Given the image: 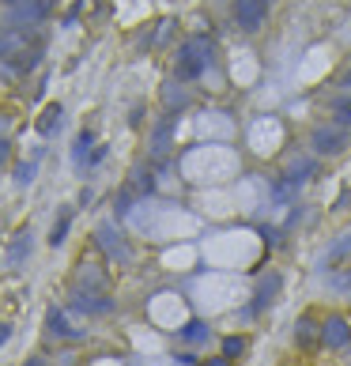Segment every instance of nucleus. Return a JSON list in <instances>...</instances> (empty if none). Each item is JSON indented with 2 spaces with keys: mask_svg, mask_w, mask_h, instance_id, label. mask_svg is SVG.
Instances as JSON below:
<instances>
[{
  "mask_svg": "<svg viewBox=\"0 0 351 366\" xmlns=\"http://www.w3.org/2000/svg\"><path fill=\"white\" fill-rule=\"evenodd\" d=\"M38 57H42V45L30 42L27 30H0V61L12 68H19V72H27V68L38 65Z\"/></svg>",
  "mask_w": 351,
  "mask_h": 366,
  "instance_id": "nucleus-1",
  "label": "nucleus"
},
{
  "mask_svg": "<svg viewBox=\"0 0 351 366\" xmlns=\"http://www.w3.org/2000/svg\"><path fill=\"white\" fill-rule=\"evenodd\" d=\"M212 38H204V34H197V38H189L185 45H181V53H178V76L181 79H197L204 72V68L212 65Z\"/></svg>",
  "mask_w": 351,
  "mask_h": 366,
  "instance_id": "nucleus-2",
  "label": "nucleus"
},
{
  "mask_svg": "<svg viewBox=\"0 0 351 366\" xmlns=\"http://www.w3.org/2000/svg\"><path fill=\"white\" fill-rule=\"evenodd\" d=\"M94 242L106 250V257L114 261V265H132V250H129V242H125L121 234H117V227L114 223H102L99 230H94Z\"/></svg>",
  "mask_w": 351,
  "mask_h": 366,
  "instance_id": "nucleus-3",
  "label": "nucleus"
},
{
  "mask_svg": "<svg viewBox=\"0 0 351 366\" xmlns=\"http://www.w3.org/2000/svg\"><path fill=\"white\" fill-rule=\"evenodd\" d=\"M348 148V125L332 121V125H317L314 129V151L317 155H337Z\"/></svg>",
  "mask_w": 351,
  "mask_h": 366,
  "instance_id": "nucleus-4",
  "label": "nucleus"
},
{
  "mask_svg": "<svg viewBox=\"0 0 351 366\" xmlns=\"http://www.w3.org/2000/svg\"><path fill=\"white\" fill-rule=\"evenodd\" d=\"M8 15L19 27H30V23H42L50 15V0H8Z\"/></svg>",
  "mask_w": 351,
  "mask_h": 366,
  "instance_id": "nucleus-5",
  "label": "nucleus"
},
{
  "mask_svg": "<svg viewBox=\"0 0 351 366\" xmlns=\"http://www.w3.org/2000/svg\"><path fill=\"white\" fill-rule=\"evenodd\" d=\"M268 8H272V0H234V19L242 30H257L261 23H265Z\"/></svg>",
  "mask_w": 351,
  "mask_h": 366,
  "instance_id": "nucleus-6",
  "label": "nucleus"
},
{
  "mask_svg": "<svg viewBox=\"0 0 351 366\" xmlns=\"http://www.w3.org/2000/svg\"><path fill=\"white\" fill-rule=\"evenodd\" d=\"M46 329H50V336H61V340H79L83 336V329H76L72 317L57 306H50V314H46Z\"/></svg>",
  "mask_w": 351,
  "mask_h": 366,
  "instance_id": "nucleus-7",
  "label": "nucleus"
},
{
  "mask_svg": "<svg viewBox=\"0 0 351 366\" xmlns=\"http://www.w3.org/2000/svg\"><path fill=\"white\" fill-rule=\"evenodd\" d=\"M321 344L325 347H348L351 344V325L348 317H329L321 325Z\"/></svg>",
  "mask_w": 351,
  "mask_h": 366,
  "instance_id": "nucleus-8",
  "label": "nucleus"
},
{
  "mask_svg": "<svg viewBox=\"0 0 351 366\" xmlns=\"http://www.w3.org/2000/svg\"><path fill=\"white\" fill-rule=\"evenodd\" d=\"M72 309H83V314H110V309H114V298L91 294V291H72Z\"/></svg>",
  "mask_w": 351,
  "mask_h": 366,
  "instance_id": "nucleus-9",
  "label": "nucleus"
},
{
  "mask_svg": "<svg viewBox=\"0 0 351 366\" xmlns=\"http://www.w3.org/2000/svg\"><path fill=\"white\" fill-rule=\"evenodd\" d=\"M76 291H91V294H106V272L94 265H79L76 272Z\"/></svg>",
  "mask_w": 351,
  "mask_h": 366,
  "instance_id": "nucleus-10",
  "label": "nucleus"
},
{
  "mask_svg": "<svg viewBox=\"0 0 351 366\" xmlns=\"http://www.w3.org/2000/svg\"><path fill=\"white\" fill-rule=\"evenodd\" d=\"M280 276H276V272H268V276H261V283H257V298H253V306L250 309H265L268 306V302H272L276 298V291H280Z\"/></svg>",
  "mask_w": 351,
  "mask_h": 366,
  "instance_id": "nucleus-11",
  "label": "nucleus"
},
{
  "mask_svg": "<svg viewBox=\"0 0 351 366\" xmlns=\"http://www.w3.org/2000/svg\"><path fill=\"white\" fill-rule=\"evenodd\" d=\"M27 253H30V234L23 230V234L12 242V250H8V265H12V268H19L23 261H27Z\"/></svg>",
  "mask_w": 351,
  "mask_h": 366,
  "instance_id": "nucleus-12",
  "label": "nucleus"
},
{
  "mask_svg": "<svg viewBox=\"0 0 351 366\" xmlns=\"http://www.w3.org/2000/svg\"><path fill=\"white\" fill-rule=\"evenodd\" d=\"M208 325L204 321H189L185 329H181V340H185V344H208Z\"/></svg>",
  "mask_w": 351,
  "mask_h": 366,
  "instance_id": "nucleus-13",
  "label": "nucleus"
},
{
  "mask_svg": "<svg viewBox=\"0 0 351 366\" xmlns=\"http://www.w3.org/2000/svg\"><path fill=\"white\" fill-rule=\"evenodd\" d=\"M294 340H299L302 347L317 344V325H314V317H302V321L294 325Z\"/></svg>",
  "mask_w": 351,
  "mask_h": 366,
  "instance_id": "nucleus-14",
  "label": "nucleus"
},
{
  "mask_svg": "<svg viewBox=\"0 0 351 366\" xmlns=\"http://www.w3.org/2000/svg\"><path fill=\"white\" fill-rule=\"evenodd\" d=\"M68 227H72V208H65L57 216V223H53V234H50V245H61L68 238Z\"/></svg>",
  "mask_w": 351,
  "mask_h": 366,
  "instance_id": "nucleus-15",
  "label": "nucleus"
},
{
  "mask_svg": "<svg viewBox=\"0 0 351 366\" xmlns=\"http://www.w3.org/2000/svg\"><path fill=\"white\" fill-rule=\"evenodd\" d=\"M61 114H65V110H61V106H50V110H46V114H42V117H38V132H42V136H50V132H53V129H57Z\"/></svg>",
  "mask_w": 351,
  "mask_h": 366,
  "instance_id": "nucleus-16",
  "label": "nucleus"
},
{
  "mask_svg": "<svg viewBox=\"0 0 351 366\" xmlns=\"http://www.w3.org/2000/svg\"><path fill=\"white\" fill-rule=\"evenodd\" d=\"M132 193H151V189H155V178H151L148 170H132Z\"/></svg>",
  "mask_w": 351,
  "mask_h": 366,
  "instance_id": "nucleus-17",
  "label": "nucleus"
},
{
  "mask_svg": "<svg viewBox=\"0 0 351 366\" xmlns=\"http://www.w3.org/2000/svg\"><path fill=\"white\" fill-rule=\"evenodd\" d=\"M91 144H94L91 132H79L76 148H72V155H76V166H87V148H91Z\"/></svg>",
  "mask_w": 351,
  "mask_h": 366,
  "instance_id": "nucleus-18",
  "label": "nucleus"
},
{
  "mask_svg": "<svg viewBox=\"0 0 351 366\" xmlns=\"http://www.w3.org/2000/svg\"><path fill=\"white\" fill-rule=\"evenodd\" d=\"M34 174H38L34 163H19V166H15V185H30V181H34Z\"/></svg>",
  "mask_w": 351,
  "mask_h": 366,
  "instance_id": "nucleus-19",
  "label": "nucleus"
},
{
  "mask_svg": "<svg viewBox=\"0 0 351 366\" xmlns=\"http://www.w3.org/2000/svg\"><path fill=\"white\" fill-rule=\"evenodd\" d=\"M242 352H245V340L242 336H227V340H223V355H227V359H238Z\"/></svg>",
  "mask_w": 351,
  "mask_h": 366,
  "instance_id": "nucleus-20",
  "label": "nucleus"
},
{
  "mask_svg": "<svg viewBox=\"0 0 351 366\" xmlns=\"http://www.w3.org/2000/svg\"><path fill=\"white\" fill-rule=\"evenodd\" d=\"M332 110H337V121L340 125L351 121V99H337V102H332Z\"/></svg>",
  "mask_w": 351,
  "mask_h": 366,
  "instance_id": "nucleus-21",
  "label": "nucleus"
},
{
  "mask_svg": "<svg viewBox=\"0 0 351 366\" xmlns=\"http://www.w3.org/2000/svg\"><path fill=\"white\" fill-rule=\"evenodd\" d=\"M129 204H132V189H125V193H117V216H125V212H129Z\"/></svg>",
  "mask_w": 351,
  "mask_h": 366,
  "instance_id": "nucleus-22",
  "label": "nucleus"
},
{
  "mask_svg": "<svg viewBox=\"0 0 351 366\" xmlns=\"http://www.w3.org/2000/svg\"><path fill=\"white\" fill-rule=\"evenodd\" d=\"M8 340H12V325H8V321H0V347H4Z\"/></svg>",
  "mask_w": 351,
  "mask_h": 366,
  "instance_id": "nucleus-23",
  "label": "nucleus"
},
{
  "mask_svg": "<svg viewBox=\"0 0 351 366\" xmlns=\"http://www.w3.org/2000/svg\"><path fill=\"white\" fill-rule=\"evenodd\" d=\"M340 83H344V87H351V65L344 68V76H340Z\"/></svg>",
  "mask_w": 351,
  "mask_h": 366,
  "instance_id": "nucleus-24",
  "label": "nucleus"
},
{
  "mask_svg": "<svg viewBox=\"0 0 351 366\" xmlns=\"http://www.w3.org/2000/svg\"><path fill=\"white\" fill-rule=\"evenodd\" d=\"M4 159H8V144L0 140V163H4Z\"/></svg>",
  "mask_w": 351,
  "mask_h": 366,
  "instance_id": "nucleus-25",
  "label": "nucleus"
},
{
  "mask_svg": "<svg viewBox=\"0 0 351 366\" xmlns=\"http://www.w3.org/2000/svg\"><path fill=\"white\" fill-rule=\"evenodd\" d=\"M23 366H42V363H38V359H30V363H23Z\"/></svg>",
  "mask_w": 351,
  "mask_h": 366,
  "instance_id": "nucleus-26",
  "label": "nucleus"
},
{
  "mask_svg": "<svg viewBox=\"0 0 351 366\" xmlns=\"http://www.w3.org/2000/svg\"><path fill=\"white\" fill-rule=\"evenodd\" d=\"M208 366H227V363H223V359H215V363H208Z\"/></svg>",
  "mask_w": 351,
  "mask_h": 366,
  "instance_id": "nucleus-27",
  "label": "nucleus"
}]
</instances>
